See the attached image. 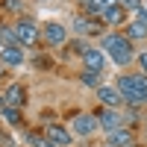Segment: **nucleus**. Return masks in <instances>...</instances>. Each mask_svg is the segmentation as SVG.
Listing matches in <instances>:
<instances>
[{
    "instance_id": "nucleus-1",
    "label": "nucleus",
    "mask_w": 147,
    "mask_h": 147,
    "mask_svg": "<svg viewBox=\"0 0 147 147\" xmlns=\"http://www.w3.org/2000/svg\"><path fill=\"white\" fill-rule=\"evenodd\" d=\"M115 88L121 91V97H124V103L138 109L147 103V77L144 74H124V77H118Z\"/></svg>"
},
{
    "instance_id": "nucleus-2",
    "label": "nucleus",
    "mask_w": 147,
    "mask_h": 147,
    "mask_svg": "<svg viewBox=\"0 0 147 147\" xmlns=\"http://www.w3.org/2000/svg\"><path fill=\"white\" fill-rule=\"evenodd\" d=\"M100 50H106L109 56H112L115 65H129L132 59L138 56L136 50H132V41L127 38V35H118V32L103 35V47H100Z\"/></svg>"
},
{
    "instance_id": "nucleus-3",
    "label": "nucleus",
    "mask_w": 147,
    "mask_h": 147,
    "mask_svg": "<svg viewBox=\"0 0 147 147\" xmlns=\"http://www.w3.org/2000/svg\"><path fill=\"white\" fill-rule=\"evenodd\" d=\"M15 35H18V44H35L41 38V30H38V24L32 18H21L15 24Z\"/></svg>"
},
{
    "instance_id": "nucleus-4",
    "label": "nucleus",
    "mask_w": 147,
    "mask_h": 147,
    "mask_svg": "<svg viewBox=\"0 0 147 147\" xmlns=\"http://www.w3.org/2000/svg\"><path fill=\"white\" fill-rule=\"evenodd\" d=\"M100 129V124H97V118L94 115H74V121H71V132L74 136H80V138H88V136H94V132Z\"/></svg>"
},
{
    "instance_id": "nucleus-5",
    "label": "nucleus",
    "mask_w": 147,
    "mask_h": 147,
    "mask_svg": "<svg viewBox=\"0 0 147 147\" xmlns=\"http://www.w3.org/2000/svg\"><path fill=\"white\" fill-rule=\"evenodd\" d=\"M74 32L77 35H103V21L91 15H77L74 18Z\"/></svg>"
},
{
    "instance_id": "nucleus-6",
    "label": "nucleus",
    "mask_w": 147,
    "mask_h": 147,
    "mask_svg": "<svg viewBox=\"0 0 147 147\" xmlns=\"http://www.w3.org/2000/svg\"><path fill=\"white\" fill-rule=\"evenodd\" d=\"M94 118H97V124L103 127V132H106V136L124 127V115H121L118 109H100V112H97Z\"/></svg>"
},
{
    "instance_id": "nucleus-7",
    "label": "nucleus",
    "mask_w": 147,
    "mask_h": 147,
    "mask_svg": "<svg viewBox=\"0 0 147 147\" xmlns=\"http://www.w3.org/2000/svg\"><path fill=\"white\" fill-rule=\"evenodd\" d=\"M41 38H44L47 44H53V47H62V44L68 41V30L62 27V24L50 21V24H44V27H41Z\"/></svg>"
},
{
    "instance_id": "nucleus-8",
    "label": "nucleus",
    "mask_w": 147,
    "mask_h": 147,
    "mask_svg": "<svg viewBox=\"0 0 147 147\" xmlns=\"http://www.w3.org/2000/svg\"><path fill=\"white\" fill-rule=\"evenodd\" d=\"M97 100L103 103V109H118L124 103V97H121V91L115 85H100V88H97Z\"/></svg>"
},
{
    "instance_id": "nucleus-9",
    "label": "nucleus",
    "mask_w": 147,
    "mask_h": 147,
    "mask_svg": "<svg viewBox=\"0 0 147 147\" xmlns=\"http://www.w3.org/2000/svg\"><path fill=\"white\" fill-rule=\"evenodd\" d=\"M82 65H85V71L103 74V68H106V56H103V50H97V47H88V50L82 53Z\"/></svg>"
},
{
    "instance_id": "nucleus-10",
    "label": "nucleus",
    "mask_w": 147,
    "mask_h": 147,
    "mask_svg": "<svg viewBox=\"0 0 147 147\" xmlns=\"http://www.w3.org/2000/svg\"><path fill=\"white\" fill-rule=\"evenodd\" d=\"M129 144H136L129 127H121V129H115V132L106 136V147H129Z\"/></svg>"
},
{
    "instance_id": "nucleus-11",
    "label": "nucleus",
    "mask_w": 147,
    "mask_h": 147,
    "mask_svg": "<svg viewBox=\"0 0 147 147\" xmlns=\"http://www.w3.org/2000/svg\"><path fill=\"white\" fill-rule=\"evenodd\" d=\"M44 132H47V138H50L56 147H68V144L74 141V132H68L65 127H59V124H50Z\"/></svg>"
},
{
    "instance_id": "nucleus-12",
    "label": "nucleus",
    "mask_w": 147,
    "mask_h": 147,
    "mask_svg": "<svg viewBox=\"0 0 147 147\" xmlns=\"http://www.w3.org/2000/svg\"><path fill=\"white\" fill-rule=\"evenodd\" d=\"M3 100H6V106H15V109L27 106V91H24V85L12 82L9 88H6V94H3Z\"/></svg>"
},
{
    "instance_id": "nucleus-13",
    "label": "nucleus",
    "mask_w": 147,
    "mask_h": 147,
    "mask_svg": "<svg viewBox=\"0 0 147 147\" xmlns=\"http://www.w3.org/2000/svg\"><path fill=\"white\" fill-rule=\"evenodd\" d=\"M0 62H3V65H12V68L24 65V50H21V44H6L3 53H0Z\"/></svg>"
},
{
    "instance_id": "nucleus-14",
    "label": "nucleus",
    "mask_w": 147,
    "mask_h": 147,
    "mask_svg": "<svg viewBox=\"0 0 147 147\" xmlns=\"http://www.w3.org/2000/svg\"><path fill=\"white\" fill-rule=\"evenodd\" d=\"M127 38H129V41H144V38H147V21L136 18V21L127 27Z\"/></svg>"
},
{
    "instance_id": "nucleus-15",
    "label": "nucleus",
    "mask_w": 147,
    "mask_h": 147,
    "mask_svg": "<svg viewBox=\"0 0 147 147\" xmlns=\"http://www.w3.org/2000/svg\"><path fill=\"white\" fill-rule=\"evenodd\" d=\"M80 82L85 85V88H100V85H103V74H94V71H82L80 74Z\"/></svg>"
},
{
    "instance_id": "nucleus-16",
    "label": "nucleus",
    "mask_w": 147,
    "mask_h": 147,
    "mask_svg": "<svg viewBox=\"0 0 147 147\" xmlns=\"http://www.w3.org/2000/svg\"><path fill=\"white\" fill-rule=\"evenodd\" d=\"M0 115H3V121H6V124H12V127H21V124H24L21 109H15V106H3V109H0Z\"/></svg>"
},
{
    "instance_id": "nucleus-17",
    "label": "nucleus",
    "mask_w": 147,
    "mask_h": 147,
    "mask_svg": "<svg viewBox=\"0 0 147 147\" xmlns=\"http://www.w3.org/2000/svg\"><path fill=\"white\" fill-rule=\"evenodd\" d=\"M100 21L112 24V27H118V24H124V6H115V9H109V12H106V15H103Z\"/></svg>"
},
{
    "instance_id": "nucleus-18",
    "label": "nucleus",
    "mask_w": 147,
    "mask_h": 147,
    "mask_svg": "<svg viewBox=\"0 0 147 147\" xmlns=\"http://www.w3.org/2000/svg\"><path fill=\"white\" fill-rule=\"evenodd\" d=\"M0 41H3V47L6 44H18V35H15V27H0Z\"/></svg>"
},
{
    "instance_id": "nucleus-19",
    "label": "nucleus",
    "mask_w": 147,
    "mask_h": 147,
    "mask_svg": "<svg viewBox=\"0 0 147 147\" xmlns=\"http://www.w3.org/2000/svg\"><path fill=\"white\" fill-rule=\"evenodd\" d=\"M85 50H88V44H85L82 38H77V41L68 44V53H85Z\"/></svg>"
},
{
    "instance_id": "nucleus-20",
    "label": "nucleus",
    "mask_w": 147,
    "mask_h": 147,
    "mask_svg": "<svg viewBox=\"0 0 147 147\" xmlns=\"http://www.w3.org/2000/svg\"><path fill=\"white\" fill-rule=\"evenodd\" d=\"M121 6H124V9H136V12L144 9V6H141V0H121Z\"/></svg>"
},
{
    "instance_id": "nucleus-21",
    "label": "nucleus",
    "mask_w": 147,
    "mask_h": 147,
    "mask_svg": "<svg viewBox=\"0 0 147 147\" xmlns=\"http://www.w3.org/2000/svg\"><path fill=\"white\" fill-rule=\"evenodd\" d=\"M136 62H138V68H141V74H144V77H147V50L136 56Z\"/></svg>"
},
{
    "instance_id": "nucleus-22",
    "label": "nucleus",
    "mask_w": 147,
    "mask_h": 147,
    "mask_svg": "<svg viewBox=\"0 0 147 147\" xmlns=\"http://www.w3.org/2000/svg\"><path fill=\"white\" fill-rule=\"evenodd\" d=\"M3 106H6V100H3V97H0V109H3Z\"/></svg>"
},
{
    "instance_id": "nucleus-23",
    "label": "nucleus",
    "mask_w": 147,
    "mask_h": 147,
    "mask_svg": "<svg viewBox=\"0 0 147 147\" xmlns=\"http://www.w3.org/2000/svg\"><path fill=\"white\" fill-rule=\"evenodd\" d=\"M129 147H138V144H129Z\"/></svg>"
},
{
    "instance_id": "nucleus-24",
    "label": "nucleus",
    "mask_w": 147,
    "mask_h": 147,
    "mask_svg": "<svg viewBox=\"0 0 147 147\" xmlns=\"http://www.w3.org/2000/svg\"><path fill=\"white\" fill-rule=\"evenodd\" d=\"M144 132H147V127H144Z\"/></svg>"
},
{
    "instance_id": "nucleus-25",
    "label": "nucleus",
    "mask_w": 147,
    "mask_h": 147,
    "mask_svg": "<svg viewBox=\"0 0 147 147\" xmlns=\"http://www.w3.org/2000/svg\"><path fill=\"white\" fill-rule=\"evenodd\" d=\"M85 3H88V0H85Z\"/></svg>"
},
{
    "instance_id": "nucleus-26",
    "label": "nucleus",
    "mask_w": 147,
    "mask_h": 147,
    "mask_svg": "<svg viewBox=\"0 0 147 147\" xmlns=\"http://www.w3.org/2000/svg\"><path fill=\"white\" fill-rule=\"evenodd\" d=\"M0 71H3V68H0Z\"/></svg>"
},
{
    "instance_id": "nucleus-27",
    "label": "nucleus",
    "mask_w": 147,
    "mask_h": 147,
    "mask_svg": "<svg viewBox=\"0 0 147 147\" xmlns=\"http://www.w3.org/2000/svg\"><path fill=\"white\" fill-rule=\"evenodd\" d=\"M0 138H3V136H0Z\"/></svg>"
},
{
    "instance_id": "nucleus-28",
    "label": "nucleus",
    "mask_w": 147,
    "mask_h": 147,
    "mask_svg": "<svg viewBox=\"0 0 147 147\" xmlns=\"http://www.w3.org/2000/svg\"><path fill=\"white\" fill-rule=\"evenodd\" d=\"M0 44H3V41H0Z\"/></svg>"
}]
</instances>
